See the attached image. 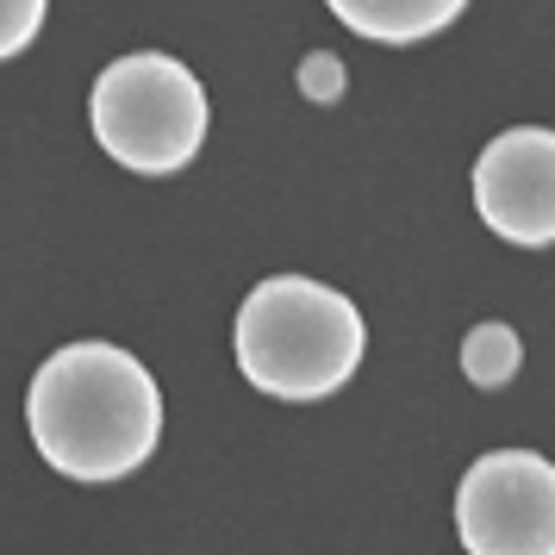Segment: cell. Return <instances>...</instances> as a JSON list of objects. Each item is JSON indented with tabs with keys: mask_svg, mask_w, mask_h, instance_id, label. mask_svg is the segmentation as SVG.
Listing matches in <instances>:
<instances>
[{
	"mask_svg": "<svg viewBox=\"0 0 555 555\" xmlns=\"http://www.w3.org/2000/svg\"><path fill=\"white\" fill-rule=\"evenodd\" d=\"M475 212L493 237L518 244V250L555 244V131L550 126H512L480 151Z\"/></svg>",
	"mask_w": 555,
	"mask_h": 555,
	"instance_id": "5",
	"label": "cell"
},
{
	"mask_svg": "<svg viewBox=\"0 0 555 555\" xmlns=\"http://www.w3.org/2000/svg\"><path fill=\"white\" fill-rule=\"evenodd\" d=\"M518 362H525L518 331L500 325V319H487V325H475L462 337V375L475 380V387H505V380L518 375Z\"/></svg>",
	"mask_w": 555,
	"mask_h": 555,
	"instance_id": "7",
	"label": "cell"
},
{
	"mask_svg": "<svg viewBox=\"0 0 555 555\" xmlns=\"http://www.w3.org/2000/svg\"><path fill=\"white\" fill-rule=\"evenodd\" d=\"M325 7L356 31V38H375V44H418V38H430V31L455 26L468 0H325Z\"/></svg>",
	"mask_w": 555,
	"mask_h": 555,
	"instance_id": "6",
	"label": "cell"
},
{
	"mask_svg": "<svg viewBox=\"0 0 555 555\" xmlns=\"http://www.w3.org/2000/svg\"><path fill=\"white\" fill-rule=\"evenodd\" d=\"M455 530L475 555H555V462L493 450L455 487Z\"/></svg>",
	"mask_w": 555,
	"mask_h": 555,
	"instance_id": "4",
	"label": "cell"
},
{
	"mask_svg": "<svg viewBox=\"0 0 555 555\" xmlns=\"http://www.w3.org/2000/svg\"><path fill=\"white\" fill-rule=\"evenodd\" d=\"M237 369L269 400H331L362 362V312L312 275H269L237 306Z\"/></svg>",
	"mask_w": 555,
	"mask_h": 555,
	"instance_id": "2",
	"label": "cell"
},
{
	"mask_svg": "<svg viewBox=\"0 0 555 555\" xmlns=\"http://www.w3.org/2000/svg\"><path fill=\"white\" fill-rule=\"evenodd\" d=\"M88 119L113 163H126L138 176H176L194 163L206 138V88L176 56L131 51L101 69Z\"/></svg>",
	"mask_w": 555,
	"mask_h": 555,
	"instance_id": "3",
	"label": "cell"
},
{
	"mask_svg": "<svg viewBox=\"0 0 555 555\" xmlns=\"http://www.w3.org/2000/svg\"><path fill=\"white\" fill-rule=\"evenodd\" d=\"M44 13H51V0H0V63L31 51V38L44 31Z\"/></svg>",
	"mask_w": 555,
	"mask_h": 555,
	"instance_id": "8",
	"label": "cell"
},
{
	"mask_svg": "<svg viewBox=\"0 0 555 555\" xmlns=\"http://www.w3.org/2000/svg\"><path fill=\"white\" fill-rule=\"evenodd\" d=\"M38 455L69 480H126L163 437V393L119 344H63L26 387Z\"/></svg>",
	"mask_w": 555,
	"mask_h": 555,
	"instance_id": "1",
	"label": "cell"
},
{
	"mask_svg": "<svg viewBox=\"0 0 555 555\" xmlns=\"http://www.w3.org/2000/svg\"><path fill=\"white\" fill-rule=\"evenodd\" d=\"M344 81H350V76H344V63H337L331 51H312V56L300 63V94H306L312 106L344 101Z\"/></svg>",
	"mask_w": 555,
	"mask_h": 555,
	"instance_id": "9",
	"label": "cell"
}]
</instances>
